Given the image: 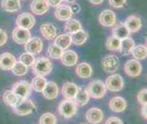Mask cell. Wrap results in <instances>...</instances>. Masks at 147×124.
Segmentation results:
<instances>
[{
    "mask_svg": "<svg viewBox=\"0 0 147 124\" xmlns=\"http://www.w3.org/2000/svg\"><path fill=\"white\" fill-rule=\"evenodd\" d=\"M33 73L38 76H46L49 74L52 70V63L49 59L45 57L35 59V61L32 65Z\"/></svg>",
    "mask_w": 147,
    "mask_h": 124,
    "instance_id": "1",
    "label": "cell"
},
{
    "mask_svg": "<svg viewBox=\"0 0 147 124\" xmlns=\"http://www.w3.org/2000/svg\"><path fill=\"white\" fill-rule=\"evenodd\" d=\"M85 89L87 90L89 96L93 98V99H101L105 96L106 91H107L105 83L99 80L90 81Z\"/></svg>",
    "mask_w": 147,
    "mask_h": 124,
    "instance_id": "2",
    "label": "cell"
},
{
    "mask_svg": "<svg viewBox=\"0 0 147 124\" xmlns=\"http://www.w3.org/2000/svg\"><path fill=\"white\" fill-rule=\"evenodd\" d=\"M14 113L19 116H26L36 111V105L28 98H25L19 100L16 105L12 107Z\"/></svg>",
    "mask_w": 147,
    "mask_h": 124,
    "instance_id": "3",
    "label": "cell"
},
{
    "mask_svg": "<svg viewBox=\"0 0 147 124\" xmlns=\"http://www.w3.org/2000/svg\"><path fill=\"white\" fill-rule=\"evenodd\" d=\"M78 110V105L76 104L74 100L70 99H65L59 103L58 107L59 113L65 119H70L72 118Z\"/></svg>",
    "mask_w": 147,
    "mask_h": 124,
    "instance_id": "4",
    "label": "cell"
},
{
    "mask_svg": "<svg viewBox=\"0 0 147 124\" xmlns=\"http://www.w3.org/2000/svg\"><path fill=\"white\" fill-rule=\"evenodd\" d=\"M119 59L115 55H107L101 59L100 66L105 72L113 74L117 71L119 68Z\"/></svg>",
    "mask_w": 147,
    "mask_h": 124,
    "instance_id": "5",
    "label": "cell"
},
{
    "mask_svg": "<svg viewBox=\"0 0 147 124\" xmlns=\"http://www.w3.org/2000/svg\"><path fill=\"white\" fill-rule=\"evenodd\" d=\"M31 85L26 80H19L12 86V91L18 96L23 98H28L31 94Z\"/></svg>",
    "mask_w": 147,
    "mask_h": 124,
    "instance_id": "6",
    "label": "cell"
},
{
    "mask_svg": "<svg viewBox=\"0 0 147 124\" xmlns=\"http://www.w3.org/2000/svg\"><path fill=\"white\" fill-rule=\"evenodd\" d=\"M105 86L107 90L111 91H120L123 89L124 82L123 78L119 74H113L111 76H109L105 81Z\"/></svg>",
    "mask_w": 147,
    "mask_h": 124,
    "instance_id": "7",
    "label": "cell"
},
{
    "mask_svg": "<svg viewBox=\"0 0 147 124\" xmlns=\"http://www.w3.org/2000/svg\"><path fill=\"white\" fill-rule=\"evenodd\" d=\"M30 38H31V33H30L28 29L19 27L14 28L12 32V39L14 40L15 43L19 45L26 44Z\"/></svg>",
    "mask_w": 147,
    "mask_h": 124,
    "instance_id": "8",
    "label": "cell"
},
{
    "mask_svg": "<svg viewBox=\"0 0 147 124\" xmlns=\"http://www.w3.org/2000/svg\"><path fill=\"white\" fill-rule=\"evenodd\" d=\"M142 64L137 59H130L124 64V72L131 78L138 77L142 72Z\"/></svg>",
    "mask_w": 147,
    "mask_h": 124,
    "instance_id": "9",
    "label": "cell"
},
{
    "mask_svg": "<svg viewBox=\"0 0 147 124\" xmlns=\"http://www.w3.org/2000/svg\"><path fill=\"white\" fill-rule=\"evenodd\" d=\"M35 22H36V21H35L34 16L31 15V14H29V13L25 12V13L20 14L17 18L16 25H17V27L30 30L34 27Z\"/></svg>",
    "mask_w": 147,
    "mask_h": 124,
    "instance_id": "10",
    "label": "cell"
},
{
    "mask_svg": "<svg viewBox=\"0 0 147 124\" xmlns=\"http://www.w3.org/2000/svg\"><path fill=\"white\" fill-rule=\"evenodd\" d=\"M99 22L106 28H111L116 24V16L113 11L109 9L103 10L99 16Z\"/></svg>",
    "mask_w": 147,
    "mask_h": 124,
    "instance_id": "11",
    "label": "cell"
},
{
    "mask_svg": "<svg viewBox=\"0 0 147 124\" xmlns=\"http://www.w3.org/2000/svg\"><path fill=\"white\" fill-rule=\"evenodd\" d=\"M72 11L68 5H59L56 7L54 11V17L59 21H67L72 18Z\"/></svg>",
    "mask_w": 147,
    "mask_h": 124,
    "instance_id": "12",
    "label": "cell"
},
{
    "mask_svg": "<svg viewBox=\"0 0 147 124\" xmlns=\"http://www.w3.org/2000/svg\"><path fill=\"white\" fill-rule=\"evenodd\" d=\"M42 49L43 43L42 40L39 38H31L25 44V49H26V51L32 55L39 54L42 51Z\"/></svg>",
    "mask_w": 147,
    "mask_h": 124,
    "instance_id": "13",
    "label": "cell"
},
{
    "mask_svg": "<svg viewBox=\"0 0 147 124\" xmlns=\"http://www.w3.org/2000/svg\"><path fill=\"white\" fill-rule=\"evenodd\" d=\"M16 61L17 59L13 54L9 52L2 53L0 55V69L11 70Z\"/></svg>",
    "mask_w": 147,
    "mask_h": 124,
    "instance_id": "14",
    "label": "cell"
},
{
    "mask_svg": "<svg viewBox=\"0 0 147 124\" xmlns=\"http://www.w3.org/2000/svg\"><path fill=\"white\" fill-rule=\"evenodd\" d=\"M123 24L126 26V28L129 29L131 33H135L141 29L143 22H142V19L139 17L131 15V16H129V17L124 20Z\"/></svg>",
    "mask_w": 147,
    "mask_h": 124,
    "instance_id": "15",
    "label": "cell"
},
{
    "mask_svg": "<svg viewBox=\"0 0 147 124\" xmlns=\"http://www.w3.org/2000/svg\"><path fill=\"white\" fill-rule=\"evenodd\" d=\"M30 8L34 14L41 16L49 11V6L47 0H33L30 4Z\"/></svg>",
    "mask_w": 147,
    "mask_h": 124,
    "instance_id": "16",
    "label": "cell"
},
{
    "mask_svg": "<svg viewBox=\"0 0 147 124\" xmlns=\"http://www.w3.org/2000/svg\"><path fill=\"white\" fill-rule=\"evenodd\" d=\"M126 107H127L126 100L121 96L111 98L109 101V108L113 112H123L126 108Z\"/></svg>",
    "mask_w": 147,
    "mask_h": 124,
    "instance_id": "17",
    "label": "cell"
},
{
    "mask_svg": "<svg viewBox=\"0 0 147 124\" xmlns=\"http://www.w3.org/2000/svg\"><path fill=\"white\" fill-rule=\"evenodd\" d=\"M61 63L66 67H72L77 64L78 62V55L75 51L72 50H66L63 51L61 57H60Z\"/></svg>",
    "mask_w": 147,
    "mask_h": 124,
    "instance_id": "18",
    "label": "cell"
},
{
    "mask_svg": "<svg viewBox=\"0 0 147 124\" xmlns=\"http://www.w3.org/2000/svg\"><path fill=\"white\" fill-rule=\"evenodd\" d=\"M86 120L90 123H100L103 120V112L99 108H90L86 112Z\"/></svg>",
    "mask_w": 147,
    "mask_h": 124,
    "instance_id": "19",
    "label": "cell"
},
{
    "mask_svg": "<svg viewBox=\"0 0 147 124\" xmlns=\"http://www.w3.org/2000/svg\"><path fill=\"white\" fill-rule=\"evenodd\" d=\"M42 95L48 100H55L59 95V87L53 81L47 82L46 86L43 89Z\"/></svg>",
    "mask_w": 147,
    "mask_h": 124,
    "instance_id": "20",
    "label": "cell"
},
{
    "mask_svg": "<svg viewBox=\"0 0 147 124\" xmlns=\"http://www.w3.org/2000/svg\"><path fill=\"white\" fill-rule=\"evenodd\" d=\"M39 31L46 39H53L57 36V28L51 23H44L40 26Z\"/></svg>",
    "mask_w": 147,
    "mask_h": 124,
    "instance_id": "21",
    "label": "cell"
},
{
    "mask_svg": "<svg viewBox=\"0 0 147 124\" xmlns=\"http://www.w3.org/2000/svg\"><path fill=\"white\" fill-rule=\"evenodd\" d=\"M75 71L79 78L86 80V79H89V78H90V76H92V68L90 67V64L86 63V62H82V63L77 65Z\"/></svg>",
    "mask_w": 147,
    "mask_h": 124,
    "instance_id": "22",
    "label": "cell"
},
{
    "mask_svg": "<svg viewBox=\"0 0 147 124\" xmlns=\"http://www.w3.org/2000/svg\"><path fill=\"white\" fill-rule=\"evenodd\" d=\"M79 90V87L73 82H65L62 86V95L65 99L73 100L76 95V93Z\"/></svg>",
    "mask_w": 147,
    "mask_h": 124,
    "instance_id": "23",
    "label": "cell"
},
{
    "mask_svg": "<svg viewBox=\"0 0 147 124\" xmlns=\"http://www.w3.org/2000/svg\"><path fill=\"white\" fill-rule=\"evenodd\" d=\"M54 44L58 46L62 50L67 49L69 46L71 45V39H70V35L66 33L59 36H56L54 38Z\"/></svg>",
    "mask_w": 147,
    "mask_h": 124,
    "instance_id": "24",
    "label": "cell"
},
{
    "mask_svg": "<svg viewBox=\"0 0 147 124\" xmlns=\"http://www.w3.org/2000/svg\"><path fill=\"white\" fill-rule=\"evenodd\" d=\"M113 35L114 37L121 39H124L126 38H129L131 32L129 31V29L126 28V26L123 23H120L118 25H114L113 26Z\"/></svg>",
    "mask_w": 147,
    "mask_h": 124,
    "instance_id": "25",
    "label": "cell"
},
{
    "mask_svg": "<svg viewBox=\"0 0 147 124\" xmlns=\"http://www.w3.org/2000/svg\"><path fill=\"white\" fill-rule=\"evenodd\" d=\"M74 101L76 102V104L78 105V107H82L86 105L88 103L90 100V96L88 94L86 89H82V88H79L78 92L76 93V95L74 97Z\"/></svg>",
    "mask_w": 147,
    "mask_h": 124,
    "instance_id": "26",
    "label": "cell"
},
{
    "mask_svg": "<svg viewBox=\"0 0 147 124\" xmlns=\"http://www.w3.org/2000/svg\"><path fill=\"white\" fill-rule=\"evenodd\" d=\"M1 7L5 11L9 13L18 12L21 7L19 0H2Z\"/></svg>",
    "mask_w": 147,
    "mask_h": 124,
    "instance_id": "27",
    "label": "cell"
},
{
    "mask_svg": "<svg viewBox=\"0 0 147 124\" xmlns=\"http://www.w3.org/2000/svg\"><path fill=\"white\" fill-rule=\"evenodd\" d=\"M134 46H135L134 40L133 38H131L130 37L126 38L124 39L121 40V46H120L119 51L123 55H124V56L130 55L131 52V49H134Z\"/></svg>",
    "mask_w": 147,
    "mask_h": 124,
    "instance_id": "28",
    "label": "cell"
},
{
    "mask_svg": "<svg viewBox=\"0 0 147 124\" xmlns=\"http://www.w3.org/2000/svg\"><path fill=\"white\" fill-rule=\"evenodd\" d=\"M69 35H70V39H71V43H73L75 45H78V46L83 45L86 42V40H87V38H88L87 33L82 29H80V30L76 31V32H73Z\"/></svg>",
    "mask_w": 147,
    "mask_h": 124,
    "instance_id": "29",
    "label": "cell"
},
{
    "mask_svg": "<svg viewBox=\"0 0 147 124\" xmlns=\"http://www.w3.org/2000/svg\"><path fill=\"white\" fill-rule=\"evenodd\" d=\"M23 98L18 96L17 94H15L12 90H6L4 92V95H3V100H4L5 103L10 107L15 106L19 100H21Z\"/></svg>",
    "mask_w": 147,
    "mask_h": 124,
    "instance_id": "30",
    "label": "cell"
},
{
    "mask_svg": "<svg viewBox=\"0 0 147 124\" xmlns=\"http://www.w3.org/2000/svg\"><path fill=\"white\" fill-rule=\"evenodd\" d=\"M47 80L45 79L44 76H38L37 75L36 77L34 78L32 80V82H31V88L37 92H41L43 90V89L45 88L47 84Z\"/></svg>",
    "mask_w": 147,
    "mask_h": 124,
    "instance_id": "31",
    "label": "cell"
},
{
    "mask_svg": "<svg viewBox=\"0 0 147 124\" xmlns=\"http://www.w3.org/2000/svg\"><path fill=\"white\" fill-rule=\"evenodd\" d=\"M131 54L133 55V57L137 60H142L144 59L147 56V49H146V46L144 45H138V46H134V49H131Z\"/></svg>",
    "mask_w": 147,
    "mask_h": 124,
    "instance_id": "32",
    "label": "cell"
},
{
    "mask_svg": "<svg viewBox=\"0 0 147 124\" xmlns=\"http://www.w3.org/2000/svg\"><path fill=\"white\" fill-rule=\"evenodd\" d=\"M64 29L68 34H71L73 32H76V31L82 29V24H80V21H78L77 19L70 18L67 20V22L65 23Z\"/></svg>",
    "mask_w": 147,
    "mask_h": 124,
    "instance_id": "33",
    "label": "cell"
},
{
    "mask_svg": "<svg viewBox=\"0 0 147 124\" xmlns=\"http://www.w3.org/2000/svg\"><path fill=\"white\" fill-rule=\"evenodd\" d=\"M121 46V39L111 35L106 40V48L111 51H119Z\"/></svg>",
    "mask_w": 147,
    "mask_h": 124,
    "instance_id": "34",
    "label": "cell"
},
{
    "mask_svg": "<svg viewBox=\"0 0 147 124\" xmlns=\"http://www.w3.org/2000/svg\"><path fill=\"white\" fill-rule=\"evenodd\" d=\"M12 72L16 76H24L28 72V67L20 61H16V63L12 68Z\"/></svg>",
    "mask_w": 147,
    "mask_h": 124,
    "instance_id": "35",
    "label": "cell"
},
{
    "mask_svg": "<svg viewBox=\"0 0 147 124\" xmlns=\"http://www.w3.org/2000/svg\"><path fill=\"white\" fill-rule=\"evenodd\" d=\"M63 52V50L59 48L58 46H56L55 44H52L49 46L48 49V56L49 58L54 59H59L61 54Z\"/></svg>",
    "mask_w": 147,
    "mask_h": 124,
    "instance_id": "36",
    "label": "cell"
},
{
    "mask_svg": "<svg viewBox=\"0 0 147 124\" xmlns=\"http://www.w3.org/2000/svg\"><path fill=\"white\" fill-rule=\"evenodd\" d=\"M39 123L41 124H55L57 123V118L56 116L53 114V113H50V112H47V113H44L39 118Z\"/></svg>",
    "mask_w": 147,
    "mask_h": 124,
    "instance_id": "37",
    "label": "cell"
},
{
    "mask_svg": "<svg viewBox=\"0 0 147 124\" xmlns=\"http://www.w3.org/2000/svg\"><path fill=\"white\" fill-rule=\"evenodd\" d=\"M19 61L22 62L23 64H25L27 67H30L32 66L34 61H35V58H34V55L30 54L28 52H25V53H22L19 57Z\"/></svg>",
    "mask_w": 147,
    "mask_h": 124,
    "instance_id": "38",
    "label": "cell"
},
{
    "mask_svg": "<svg viewBox=\"0 0 147 124\" xmlns=\"http://www.w3.org/2000/svg\"><path fill=\"white\" fill-rule=\"evenodd\" d=\"M137 100L139 101L140 104L146 105V102H147V90L146 89H143L140 90V92L137 95Z\"/></svg>",
    "mask_w": 147,
    "mask_h": 124,
    "instance_id": "39",
    "label": "cell"
},
{
    "mask_svg": "<svg viewBox=\"0 0 147 124\" xmlns=\"http://www.w3.org/2000/svg\"><path fill=\"white\" fill-rule=\"evenodd\" d=\"M125 2L126 0H109V5L114 8H121L123 7Z\"/></svg>",
    "mask_w": 147,
    "mask_h": 124,
    "instance_id": "40",
    "label": "cell"
},
{
    "mask_svg": "<svg viewBox=\"0 0 147 124\" xmlns=\"http://www.w3.org/2000/svg\"><path fill=\"white\" fill-rule=\"evenodd\" d=\"M7 32L4 29L0 28V46H4L5 44H6L7 43Z\"/></svg>",
    "mask_w": 147,
    "mask_h": 124,
    "instance_id": "41",
    "label": "cell"
},
{
    "mask_svg": "<svg viewBox=\"0 0 147 124\" xmlns=\"http://www.w3.org/2000/svg\"><path fill=\"white\" fill-rule=\"evenodd\" d=\"M105 123H107V124H110V123H120L121 124V123H123V121H121V119L117 118V117H111L105 121Z\"/></svg>",
    "mask_w": 147,
    "mask_h": 124,
    "instance_id": "42",
    "label": "cell"
},
{
    "mask_svg": "<svg viewBox=\"0 0 147 124\" xmlns=\"http://www.w3.org/2000/svg\"><path fill=\"white\" fill-rule=\"evenodd\" d=\"M47 2H48L49 7H58L59 5L61 4L62 0H47Z\"/></svg>",
    "mask_w": 147,
    "mask_h": 124,
    "instance_id": "43",
    "label": "cell"
},
{
    "mask_svg": "<svg viewBox=\"0 0 147 124\" xmlns=\"http://www.w3.org/2000/svg\"><path fill=\"white\" fill-rule=\"evenodd\" d=\"M70 9H71V11L73 14H76V13H79L80 11V5L77 4V3H72L71 6H69Z\"/></svg>",
    "mask_w": 147,
    "mask_h": 124,
    "instance_id": "44",
    "label": "cell"
},
{
    "mask_svg": "<svg viewBox=\"0 0 147 124\" xmlns=\"http://www.w3.org/2000/svg\"><path fill=\"white\" fill-rule=\"evenodd\" d=\"M142 116H143V118L144 119V120H146V116H147V112H146V105H143V108H142Z\"/></svg>",
    "mask_w": 147,
    "mask_h": 124,
    "instance_id": "45",
    "label": "cell"
},
{
    "mask_svg": "<svg viewBox=\"0 0 147 124\" xmlns=\"http://www.w3.org/2000/svg\"><path fill=\"white\" fill-rule=\"evenodd\" d=\"M92 5H100L103 2V0H89Z\"/></svg>",
    "mask_w": 147,
    "mask_h": 124,
    "instance_id": "46",
    "label": "cell"
},
{
    "mask_svg": "<svg viewBox=\"0 0 147 124\" xmlns=\"http://www.w3.org/2000/svg\"><path fill=\"white\" fill-rule=\"evenodd\" d=\"M62 1H65L67 3H73V2H75V0H62Z\"/></svg>",
    "mask_w": 147,
    "mask_h": 124,
    "instance_id": "47",
    "label": "cell"
}]
</instances>
